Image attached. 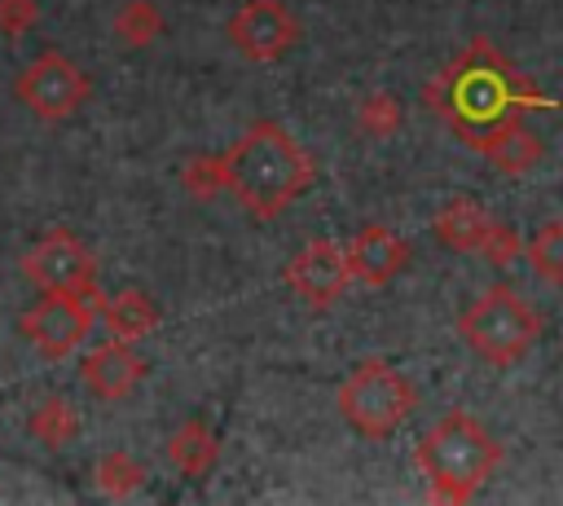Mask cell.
I'll return each instance as SVG.
<instances>
[{
	"mask_svg": "<svg viewBox=\"0 0 563 506\" xmlns=\"http://www.w3.org/2000/svg\"><path fill=\"white\" fill-rule=\"evenodd\" d=\"M220 158L229 194L260 220H277L317 180L312 154L273 119H255Z\"/></svg>",
	"mask_w": 563,
	"mask_h": 506,
	"instance_id": "2",
	"label": "cell"
},
{
	"mask_svg": "<svg viewBox=\"0 0 563 506\" xmlns=\"http://www.w3.org/2000/svg\"><path fill=\"white\" fill-rule=\"evenodd\" d=\"M229 44L246 57V62H277L282 53L295 48L299 40V18L282 4V0H246L229 26H224Z\"/></svg>",
	"mask_w": 563,
	"mask_h": 506,
	"instance_id": "10",
	"label": "cell"
},
{
	"mask_svg": "<svg viewBox=\"0 0 563 506\" xmlns=\"http://www.w3.org/2000/svg\"><path fill=\"white\" fill-rule=\"evenodd\" d=\"M523 255L532 264V273L550 286H563V216L541 220L532 229V238L523 242Z\"/></svg>",
	"mask_w": 563,
	"mask_h": 506,
	"instance_id": "18",
	"label": "cell"
},
{
	"mask_svg": "<svg viewBox=\"0 0 563 506\" xmlns=\"http://www.w3.org/2000/svg\"><path fill=\"white\" fill-rule=\"evenodd\" d=\"M413 458L435 502H471L501 466V440L475 414L449 409L422 431Z\"/></svg>",
	"mask_w": 563,
	"mask_h": 506,
	"instance_id": "3",
	"label": "cell"
},
{
	"mask_svg": "<svg viewBox=\"0 0 563 506\" xmlns=\"http://www.w3.org/2000/svg\"><path fill=\"white\" fill-rule=\"evenodd\" d=\"M286 286L312 308V312H325L334 308L347 286H352V264H347V251L330 238H312L308 246H299L286 264Z\"/></svg>",
	"mask_w": 563,
	"mask_h": 506,
	"instance_id": "9",
	"label": "cell"
},
{
	"mask_svg": "<svg viewBox=\"0 0 563 506\" xmlns=\"http://www.w3.org/2000/svg\"><path fill=\"white\" fill-rule=\"evenodd\" d=\"M13 92H18V101H22L35 119L62 123V119H70V114L92 97V79H88L66 53L48 48V53H40V57L13 79Z\"/></svg>",
	"mask_w": 563,
	"mask_h": 506,
	"instance_id": "7",
	"label": "cell"
},
{
	"mask_svg": "<svg viewBox=\"0 0 563 506\" xmlns=\"http://www.w3.org/2000/svg\"><path fill=\"white\" fill-rule=\"evenodd\" d=\"M475 150H479L497 172H506V176H523V172H532L537 158H541V141L523 128V114H519V119H506L501 128H493Z\"/></svg>",
	"mask_w": 563,
	"mask_h": 506,
	"instance_id": "13",
	"label": "cell"
},
{
	"mask_svg": "<svg viewBox=\"0 0 563 506\" xmlns=\"http://www.w3.org/2000/svg\"><path fill=\"white\" fill-rule=\"evenodd\" d=\"M427 106L444 119V128L453 136H462L475 150L506 119H519L523 110H550L554 101L545 92H537V84L523 79L493 40L475 35L427 84Z\"/></svg>",
	"mask_w": 563,
	"mask_h": 506,
	"instance_id": "1",
	"label": "cell"
},
{
	"mask_svg": "<svg viewBox=\"0 0 563 506\" xmlns=\"http://www.w3.org/2000/svg\"><path fill=\"white\" fill-rule=\"evenodd\" d=\"M488 229H493V216L475 198H449L431 220L435 242H444L449 251H479Z\"/></svg>",
	"mask_w": 563,
	"mask_h": 506,
	"instance_id": "14",
	"label": "cell"
},
{
	"mask_svg": "<svg viewBox=\"0 0 563 506\" xmlns=\"http://www.w3.org/2000/svg\"><path fill=\"white\" fill-rule=\"evenodd\" d=\"M40 22V0H0V35H22Z\"/></svg>",
	"mask_w": 563,
	"mask_h": 506,
	"instance_id": "23",
	"label": "cell"
},
{
	"mask_svg": "<svg viewBox=\"0 0 563 506\" xmlns=\"http://www.w3.org/2000/svg\"><path fill=\"white\" fill-rule=\"evenodd\" d=\"M343 251H347L352 277L365 286H387L409 264V242L387 224H365Z\"/></svg>",
	"mask_w": 563,
	"mask_h": 506,
	"instance_id": "12",
	"label": "cell"
},
{
	"mask_svg": "<svg viewBox=\"0 0 563 506\" xmlns=\"http://www.w3.org/2000/svg\"><path fill=\"white\" fill-rule=\"evenodd\" d=\"M180 185L189 198L198 202H211L216 194H229V180H224V158L220 154H189L180 163Z\"/></svg>",
	"mask_w": 563,
	"mask_h": 506,
	"instance_id": "20",
	"label": "cell"
},
{
	"mask_svg": "<svg viewBox=\"0 0 563 506\" xmlns=\"http://www.w3.org/2000/svg\"><path fill=\"white\" fill-rule=\"evenodd\" d=\"M114 40L128 44V48H145L163 35V9L154 0H128L119 13H114Z\"/></svg>",
	"mask_w": 563,
	"mask_h": 506,
	"instance_id": "19",
	"label": "cell"
},
{
	"mask_svg": "<svg viewBox=\"0 0 563 506\" xmlns=\"http://www.w3.org/2000/svg\"><path fill=\"white\" fill-rule=\"evenodd\" d=\"M141 484H145V462H136L132 453L110 449V453L97 462V488H101L106 497H132Z\"/></svg>",
	"mask_w": 563,
	"mask_h": 506,
	"instance_id": "21",
	"label": "cell"
},
{
	"mask_svg": "<svg viewBox=\"0 0 563 506\" xmlns=\"http://www.w3.org/2000/svg\"><path fill=\"white\" fill-rule=\"evenodd\" d=\"M541 312L510 286H488L471 299V308L457 317V334L462 343L488 361L493 370H510L515 361H523L532 352V343L541 339Z\"/></svg>",
	"mask_w": 563,
	"mask_h": 506,
	"instance_id": "4",
	"label": "cell"
},
{
	"mask_svg": "<svg viewBox=\"0 0 563 506\" xmlns=\"http://www.w3.org/2000/svg\"><path fill=\"white\" fill-rule=\"evenodd\" d=\"M26 431H31L44 449H62V444H70V440L79 436V414H75V405H70L66 396H44V400L31 409V418H26Z\"/></svg>",
	"mask_w": 563,
	"mask_h": 506,
	"instance_id": "17",
	"label": "cell"
},
{
	"mask_svg": "<svg viewBox=\"0 0 563 506\" xmlns=\"http://www.w3.org/2000/svg\"><path fill=\"white\" fill-rule=\"evenodd\" d=\"M79 378L97 400H123L145 378V361L128 339H106L79 356Z\"/></svg>",
	"mask_w": 563,
	"mask_h": 506,
	"instance_id": "11",
	"label": "cell"
},
{
	"mask_svg": "<svg viewBox=\"0 0 563 506\" xmlns=\"http://www.w3.org/2000/svg\"><path fill=\"white\" fill-rule=\"evenodd\" d=\"M343 422L352 431H361L365 440H387L391 431L405 427V418L413 414L418 405V387L383 356H365L343 383H339V396H334Z\"/></svg>",
	"mask_w": 563,
	"mask_h": 506,
	"instance_id": "5",
	"label": "cell"
},
{
	"mask_svg": "<svg viewBox=\"0 0 563 506\" xmlns=\"http://www.w3.org/2000/svg\"><path fill=\"white\" fill-rule=\"evenodd\" d=\"M167 462H172L180 475H189V480L211 475V466L220 462V440H216V431H211L207 422H198V418H185V422L167 436Z\"/></svg>",
	"mask_w": 563,
	"mask_h": 506,
	"instance_id": "15",
	"label": "cell"
},
{
	"mask_svg": "<svg viewBox=\"0 0 563 506\" xmlns=\"http://www.w3.org/2000/svg\"><path fill=\"white\" fill-rule=\"evenodd\" d=\"M519 251H523V246H519L515 229H506V224H497V220H493V229H488V238H484L479 255H484V260H493V264H510Z\"/></svg>",
	"mask_w": 563,
	"mask_h": 506,
	"instance_id": "24",
	"label": "cell"
},
{
	"mask_svg": "<svg viewBox=\"0 0 563 506\" xmlns=\"http://www.w3.org/2000/svg\"><path fill=\"white\" fill-rule=\"evenodd\" d=\"M92 317H97V308H92L84 295L44 290V299L22 312L18 330L26 334V343H31L40 356L62 361V356H70V352L92 334Z\"/></svg>",
	"mask_w": 563,
	"mask_h": 506,
	"instance_id": "8",
	"label": "cell"
},
{
	"mask_svg": "<svg viewBox=\"0 0 563 506\" xmlns=\"http://www.w3.org/2000/svg\"><path fill=\"white\" fill-rule=\"evenodd\" d=\"M22 277L40 290H66V295H84L97 312L106 304V295L97 290V255L70 233V229H48L26 255H22Z\"/></svg>",
	"mask_w": 563,
	"mask_h": 506,
	"instance_id": "6",
	"label": "cell"
},
{
	"mask_svg": "<svg viewBox=\"0 0 563 506\" xmlns=\"http://www.w3.org/2000/svg\"><path fill=\"white\" fill-rule=\"evenodd\" d=\"M97 317H106L110 334H114V339H128V343H141V339L154 334V326H158V308H154V299H150L145 290L106 295V304H101Z\"/></svg>",
	"mask_w": 563,
	"mask_h": 506,
	"instance_id": "16",
	"label": "cell"
},
{
	"mask_svg": "<svg viewBox=\"0 0 563 506\" xmlns=\"http://www.w3.org/2000/svg\"><path fill=\"white\" fill-rule=\"evenodd\" d=\"M400 101L391 97V92H369V97H361V106H356V128L365 132V136H391L396 128H400Z\"/></svg>",
	"mask_w": 563,
	"mask_h": 506,
	"instance_id": "22",
	"label": "cell"
}]
</instances>
